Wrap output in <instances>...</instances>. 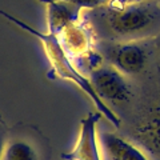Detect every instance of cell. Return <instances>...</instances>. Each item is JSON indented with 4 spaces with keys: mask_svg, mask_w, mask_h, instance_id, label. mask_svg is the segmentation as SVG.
Segmentation results:
<instances>
[{
    "mask_svg": "<svg viewBox=\"0 0 160 160\" xmlns=\"http://www.w3.org/2000/svg\"><path fill=\"white\" fill-rule=\"evenodd\" d=\"M83 18L92 27L98 40L153 39L160 32V2L109 0L99 8L87 9Z\"/></svg>",
    "mask_w": 160,
    "mask_h": 160,
    "instance_id": "cell-1",
    "label": "cell"
},
{
    "mask_svg": "<svg viewBox=\"0 0 160 160\" xmlns=\"http://www.w3.org/2000/svg\"><path fill=\"white\" fill-rule=\"evenodd\" d=\"M131 2H143V0H131ZM153 2H160V0H153Z\"/></svg>",
    "mask_w": 160,
    "mask_h": 160,
    "instance_id": "cell-14",
    "label": "cell"
},
{
    "mask_svg": "<svg viewBox=\"0 0 160 160\" xmlns=\"http://www.w3.org/2000/svg\"><path fill=\"white\" fill-rule=\"evenodd\" d=\"M58 39L64 52L73 60L75 64L95 52L98 48L96 35L83 16L63 28L58 35Z\"/></svg>",
    "mask_w": 160,
    "mask_h": 160,
    "instance_id": "cell-6",
    "label": "cell"
},
{
    "mask_svg": "<svg viewBox=\"0 0 160 160\" xmlns=\"http://www.w3.org/2000/svg\"><path fill=\"white\" fill-rule=\"evenodd\" d=\"M128 139L152 160H160V96L140 112L129 129Z\"/></svg>",
    "mask_w": 160,
    "mask_h": 160,
    "instance_id": "cell-4",
    "label": "cell"
},
{
    "mask_svg": "<svg viewBox=\"0 0 160 160\" xmlns=\"http://www.w3.org/2000/svg\"><path fill=\"white\" fill-rule=\"evenodd\" d=\"M47 7V20H48V32L58 35L76 20L82 19L83 9L67 0H39Z\"/></svg>",
    "mask_w": 160,
    "mask_h": 160,
    "instance_id": "cell-9",
    "label": "cell"
},
{
    "mask_svg": "<svg viewBox=\"0 0 160 160\" xmlns=\"http://www.w3.org/2000/svg\"><path fill=\"white\" fill-rule=\"evenodd\" d=\"M152 42H153V47H155V49H156L158 53L160 55V32H159L158 36H155V38L152 39Z\"/></svg>",
    "mask_w": 160,
    "mask_h": 160,
    "instance_id": "cell-13",
    "label": "cell"
},
{
    "mask_svg": "<svg viewBox=\"0 0 160 160\" xmlns=\"http://www.w3.org/2000/svg\"><path fill=\"white\" fill-rule=\"evenodd\" d=\"M2 160H40V155L29 140L11 139L6 143Z\"/></svg>",
    "mask_w": 160,
    "mask_h": 160,
    "instance_id": "cell-10",
    "label": "cell"
},
{
    "mask_svg": "<svg viewBox=\"0 0 160 160\" xmlns=\"http://www.w3.org/2000/svg\"><path fill=\"white\" fill-rule=\"evenodd\" d=\"M133 40V42H109L98 40V49L104 62L113 66L126 76L139 75L147 67L151 55V42Z\"/></svg>",
    "mask_w": 160,
    "mask_h": 160,
    "instance_id": "cell-3",
    "label": "cell"
},
{
    "mask_svg": "<svg viewBox=\"0 0 160 160\" xmlns=\"http://www.w3.org/2000/svg\"><path fill=\"white\" fill-rule=\"evenodd\" d=\"M87 76L92 84L95 92L99 95V98L104 103H128L133 96L126 75L122 73L111 64H108L107 62L92 69Z\"/></svg>",
    "mask_w": 160,
    "mask_h": 160,
    "instance_id": "cell-5",
    "label": "cell"
},
{
    "mask_svg": "<svg viewBox=\"0 0 160 160\" xmlns=\"http://www.w3.org/2000/svg\"><path fill=\"white\" fill-rule=\"evenodd\" d=\"M0 15H2L4 19H7L11 23H13L15 26H18L19 28L24 29V31L28 32L29 35H32V36L39 39V42L42 43V46H43L44 52H46L48 62L51 64V69L47 72V78L62 79V80H67V82L73 83L75 86H78L84 93L87 95V98L95 104V107L99 109V112L102 113L115 128L120 127L122 122H120L119 116L108 107L107 103H104L103 100L99 98V95L95 92V89L92 87L91 82H89L88 76L80 71L76 64L73 63V60L64 52V49L62 48V46H60L56 35L49 33V32H47V33L40 32L36 28L29 26L27 22H23V20L15 18L12 15H9L4 11H0Z\"/></svg>",
    "mask_w": 160,
    "mask_h": 160,
    "instance_id": "cell-2",
    "label": "cell"
},
{
    "mask_svg": "<svg viewBox=\"0 0 160 160\" xmlns=\"http://www.w3.org/2000/svg\"><path fill=\"white\" fill-rule=\"evenodd\" d=\"M6 136H4V133L0 131V160L3 159V152H4V147H6Z\"/></svg>",
    "mask_w": 160,
    "mask_h": 160,
    "instance_id": "cell-12",
    "label": "cell"
},
{
    "mask_svg": "<svg viewBox=\"0 0 160 160\" xmlns=\"http://www.w3.org/2000/svg\"><path fill=\"white\" fill-rule=\"evenodd\" d=\"M99 143L106 160H152L132 140L108 129L100 131Z\"/></svg>",
    "mask_w": 160,
    "mask_h": 160,
    "instance_id": "cell-8",
    "label": "cell"
},
{
    "mask_svg": "<svg viewBox=\"0 0 160 160\" xmlns=\"http://www.w3.org/2000/svg\"><path fill=\"white\" fill-rule=\"evenodd\" d=\"M100 112H89L80 120V131L71 152L63 153V160H103L98 139V123Z\"/></svg>",
    "mask_w": 160,
    "mask_h": 160,
    "instance_id": "cell-7",
    "label": "cell"
},
{
    "mask_svg": "<svg viewBox=\"0 0 160 160\" xmlns=\"http://www.w3.org/2000/svg\"><path fill=\"white\" fill-rule=\"evenodd\" d=\"M67 2H71L73 4H76L78 7H80L83 11H87V9L102 7L104 4H107L109 0H67Z\"/></svg>",
    "mask_w": 160,
    "mask_h": 160,
    "instance_id": "cell-11",
    "label": "cell"
}]
</instances>
